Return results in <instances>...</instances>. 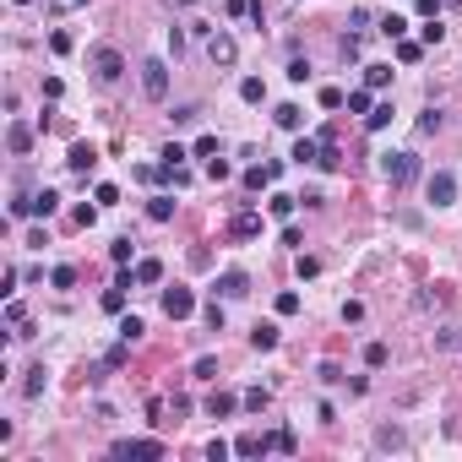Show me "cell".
Masks as SVG:
<instances>
[{
    "label": "cell",
    "mask_w": 462,
    "mask_h": 462,
    "mask_svg": "<svg viewBox=\"0 0 462 462\" xmlns=\"http://www.w3.org/2000/svg\"><path fill=\"white\" fill-rule=\"evenodd\" d=\"M381 174L392 180V190H408L419 180V152H381Z\"/></svg>",
    "instance_id": "obj_1"
},
{
    "label": "cell",
    "mask_w": 462,
    "mask_h": 462,
    "mask_svg": "<svg viewBox=\"0 0 462 462\" xmlns=\"http://www.w3.org/2000/svg\"><path fill=\"white\" fill-rule=\"evenodd\" d=\"M142 93H147L152 104H164L169 98V65L152 55V60H142Z\"/></svg>",
    "instance_id": "obj_2"
},
{
    "label": "cell",
    "mask_w": 462,
    "mask_h": 462,
    "mask_svg": "<svg viewBox=\"0 0 462 462\" xmlns=\"http://www.w3.org/2000/svg\"><path fill=\"white\" fill-rule=\"evenodd\" d=\"M109 457H120V462H158L164 457V441H114Z\"/></svg>",
    "instance_id": "obj_3"
},
{
    "label": "cell",
    "mask_w": 462,
    "mask_h": 462,
    "mask_svg": "<svg viewBox=\"0 0 462 462\" xmlns=\"http://www.w3.org/2000/svg\"><path fill=\"white\" fill-rule=\"evenodd\" d=\"M93 71H98V82H120L126 77V55L120 49H93Z\"/></svg>",
    "instance_id": "obj_4"
},
{
    "label": "cell",
    "mask_w": 462,
    "mask_h": 462,
    "mask_svg": "<svg viewBox=\"0 0 462 462\" xmlns=\"http://www.w3.org/2000/svg\"><path fill=\"white\" fill-rule=\"evenodd\" d=\"M424 190H430V202H435V207H451V202H457V174H451V169H435Z\"/></svg>",
    "instance_id": "obj_5"
},
{
    "label": "cell",
    "mask_w": 462,
    "mask_h": 462,
    "mask_svg": "<svg viewBox=\"0 0 462 462\" xmlns=\"http://www.w3.org/2000/svg\"><path fill=\"white\" fill-rule=\"evenodd\" d=\"M207 60H212V65H234V60H239V44H234V33H223V27L212 33V39H207Z\"/></svg>",
    "instance_id": "obj_6"
},
{
    "label": "cell",
    "mask_w": 462,
    "mask_h": 462,
    "mask_svg": "<svg viewBox=\"0 0 462 462\" xmlns=\"http://www.w3.org/2000/svg\"><path fill=\"white\" fill-rule=\"evenodd\" d=\"M190 310H196V294H190V289H180V283L164 289V315H169V321H185Z\"/></svg>",
    "instance_id": "obj_7"
},
{
    "label": "cell",
    "mask_w": 462,
    "mask_h": 462,
    "mask_svg": "<svg viewBox=\"0 0 462 462\" xmlns=\"http://www.w3.org/2000/svg\"><path fill=\"white\" fill-rule=\"evenodd\" d=\"M212 294H223V299H239V294H251V277L239 272V267H229V272H223L218 283H212Z\"/></svg>",
    "instance_id": "obj_8"
},
{
    "label": "cell",
    "mask_w": 462,
    "mask_h": 462,
    "mask_svg": "<svg viewBox=\"0 0 462 462\" xmlns=\"http://www.w3.org/2000/svg\"><path fill=\"white\" fill-rule=\"evenodd\" d=\"M93 164H98V152L87 147V142H71V152H65V169H71V174H93Z\"/></svg>",
    "instance_id": "obj_9"
},
{
    "label": "cell",
    "mask_w": 462,
    "mask_h": 462,
    "mask_svg": "<svg viewBox=\"0 0 462 462\" xmlns=\"http://www.w3.org/2000/svg\"><path fill=\"white\" fill-rule=\"evenodd\" d=\"M261 234V212H234L229 218V239H256Z\"/></svg>",
    "instance_id": "obj_10"
},
{
    "label": "cell",
    "mask_w": 462,
    "mask_h": 462,
    "mask_svg": "<svg viewBox=\"0 0 462 462\" xmlns=\"http://www.w3.org/2000/svg\"><path fill=\"white\" fill-rule=\"evenodd\" d=\"M299 169H315V158H321V136H299L294 142V152H289Z\"/></svg>",
    "instance_id": "obj_11"
},
{
    "label": "cell",
    "mask_w": 462,
    "mask_h": 462,
    "mask_svg": "<svg viewBox=\"0 0 462 462\" xmlns=\"http://www.w3.org/2000/svg\"><path fill=\"white\" fill-rule=\"evenodd\" d=\"M272 451V435H239L234 441V457H267Z\"/></svg>",
    "instance_id": "obj_12"
},
{
    "label": "cell",
    "mask_w": 462,
    "mask_h": 462,
    "mask_svg": "<svg viewBox=\"0 0 462 462\" xmlns=\"http://www.w3.org/2000/svg\"><path fill=\"white\" fill-rule=\"evenodd\" d=\"M234 408H245V402L234 397V392H212V397H207V414H212V419H229Z\"/></svg>",
    "instance_id": "obj_13"
},
{
    "label": "cell",
    "mask_w": 462,
    "mask_h": 462,
    "mask_svg": "<svg viewBox=\"0 0 462 462\" xmlns=\"http://www.w3.org/2000/svg\"><path fill=\"white\" fill-rule=\"evenodd\" d=\"M136 283H164V261H158V256H142V261H136Z\"/></svg>",
    "instance_id": "obj_14"
},
{
    "label": "cell",
    "mask_w": 462,
    "mask_h": 462,
    "mask_svg": "<svg viewBox=\"0 0 462 462\" xmlns=\"http://www.w3.org/2000/svg\"><path fill=\"white\" fill-rule=\"evenodd\" d=\"M251 348H261V354H272V348H277V326H272V321H256Z\"/></svg>",
    "instance_id": "obj_15"
},
{
    "label": "cell",
    "mask_w": 462,
    "mask_h": 462,
    "mask_svg": "<svg viewBox=\"0 0 462 462\" xmlns=\"http://www.w3.org/2000/svg\"><path fill=\"white\" fill-rule=\"evenodd\" d=\"M6 147H11V152H17V158H22V152L33 147V126H22V120H17V126L6 131Z\"/></svg>",
    "instance_id": "obj_16"
},
{
    "label": "cell",
    "mask_w": 462,
    "mask_h": 462,
    "mask_svg": "<svg viewBox=\"0 0 462 462\" xmlns=\"http://www.w3.org/2000/svg\"><path fill=\"white\" fill-rule=\"evenodd\" d=\"M44 386H49V370H44V364H33V370H27V381H22V397H44Z\"/></svg>",
    "instance_id": "obj_17"
},
{
    "label": "cell",
    "mask_w": 462,
    "mask_h": 462,
    "mask_svg": "<svg viewBox=\"0 0 462 462\" xmlns=\"http://www.w3.org/2000/svg\"><path fill=\"white\" fill-rule=\"evenodd\" d=\"M364 87H370V93L392 87V65H364Z\"/></svg>",
    "instance_id": "obj_18"
},
{
    "label": "cell",
    "mask_w": 462,
    "mask_h": 462,
    "mask_svg": "<svg viewBox=\"0 0 462 462\" xmlns=\"http://www.w3.org/2000/svg\"><path fill=\"white\" fill-rule=\"evenodd\" d=\"M55 212H60V196H55V190H39V196H33V218H55Z\"/></svg>",
    "instance_id": "obj_19"
},
{
    "label": "cell",
    "mask_w": 462,
    "mask_h": 462,
    "mask_svg": "<svg viewBox=\"0 0 462 462\" xmlns=\"http://www.w3.org/2000/svg\"><path fill=\"white\" fill-rule=\"evenodd\" d=\"M392 114H397L392 104H376L370 114H364V131H386V126H392Z\"/></svg>",
    "instance_id": "obj_20"
},
{
    "label": "cell",
    "mask_w": 462,
    "mask_h": 462,
    "mask_svg": "<svg viewBox=\"0 0 462 462\" xmlns=\"http://www.w3.org/2000/svg\"><path fill=\"white\" fill-rule=\"evenodd\" d=\"M147 218H152V223H169V218H174V196H152V202H147Z\"/></svg>",
    "instance_id": "obj_21"
},
{
    "label": "cell",
    "mask_w": 462,
    "mask_h": 462,
    "mask_svg": "<svg viewBox=\"0 0 462 462\" xmlns=\"http://www.w3.org/2000/svg\"><path fill=\"white\" fill-rule=\"evenodd\" d=\"M272 120H277L283 131H299V120H305V114H299V104H277V109H272Z\"/></svg>",
    "instance_id": "obj_22"
},
{
    "label": "cell",
    "mask_w": 462,
    "mask_h": 462,
    "mask_svg": "<svg viewBox=\"0 0 462 462\" xmlns=\"http://www.w3.org/2000/svg\"><path fill=\"white\" fill-rule=\"evenodd\" d=\"M315 169H326V174H332V169H343V147H337V142H321V158H315Z\"/></svg>",
    "instance_id": "obj_23"
},
{
    "label": "cell",
    "mask_w": 462,
    "mask_h": 462,
    "mask_svg": "<svg viewBox=\"0 0 462 462\" xmlns=\"http://www.w3.org/2000/svg\"><path fill=\"white\" fill-rule=\"evenodd\" d=\"M239 98H245V104H261V98H267V82H261V77H245V82H239Z\"/></svg>",
    "instance_id": "obj_24"
},
{
    "label": "cell",
    "mask_w": 462,
    "mask_h": 462,
    "mask_svg": "<svg viewBox=\"0 0 462 462\" xmlns=\"http://www.w3.org/2000/svg\"><path fill=\"white\" fill-rule=\"evenodd\" d=\"M131 256H136L131 239H114V245H109V261H114V267H131Z\"/></svg>",
    "instance_id": "obj_25"
},
{
    "label": "cell",
    "mask_w": 462,
    "mask_h": 462,
    "mask_svg": "<svg viewBox=\"0 0 462 462\" xmlns=\"http://www.w3.org/2000/svg\"><path fill=\"white\" fill-rule=\"evenodd\" d=\"M386 359H392V348H386V343H364V364H370V370H381Z\"/></svg>",
    "instance_id": "obj_26"
},
{
    "label": "cell",
    "mask_w": 462,
    "mask_h": 462,
    "mask_svg": "<svg viewBox=\"0 0 462 462\" xmlns=\"http://www.w3.org/2000/svg\"><path fill=\"white\" fill-rule=\"evenodd\" d=\"M272 451H283V457H294V451H299L294 430H272Z\"/></svg>",
    "instance_id": "obj_27"
},
{
    "label": "cell",
    "mask_w": 462,
    "mask_h": 462,
    "mask_svg": "<svg viewBox=\"0 0 462 462\" xmlns=\"http://www.w3.org/2000/svg\"><path fill=\"white\" fill-rule=\"evenodd\" d=\"M315 98H321V109H343V104H348V93H343V87H321Z\"/></svg>",
    "instance_id": "obj_28"
},
{
    "label": "cell",
    "mask_w": 462,
    "mask_h": 462,
    "mask_svg": "<svg viewBox=\"0 0 462 462\" xmlns=\"http://www.w3.org/2000/svg\"><path fill=\"white\" fill-rule=\"evenodd\" d=\"M348 109H354V114H370V109H376V98H370V87H359V93H348Z\"/></svg>",
    "instance_id": "obj_29"
},
{
    "label": "cell",
    "mask_w": 462,
    "mask_h": 462,
    "mask_svg": "<svg viewBox=\"0 0 462 462\" xmlns=\"http://www.w3.org/2000/svg\"><path fill=\"white\" fill-rule=\"evenodd\" d=\"M294 202H299V196H283V190H277V196H272V218L289 223V218H294Z\"/></svg>",
    "instance_id": "obj_30"
},
{
    "label": "cell",
    "mask_w": 462,
    "mask_h": 462,
    "mask_svg": "<svg viewBox=\"0 0 462 462\" xmlns=\"http://www.w3.org/2000/svg\"><path fill=\"white\" fill-rule=\"evenodd\" d=\"M126 359H131V343H126V337H120V343H114V348H109V354H104V364H109V370H120Z\"/></svg>",
    "instance_id": "obj_31"
},
{
    "label": "cell",
    "mask_w": 462,
    "mask_h": 462,
    "mask_svg": "<svg viewBox=\"0 0 462 462\" xmlns=\"http://www.w3.org/2000/svg\"><path fill=\"white\" fill-rule=\"evenodd\" d=\"M104 310H109V315L126 310V289H120V283H114V289H104Z\"/></svg>",
    "instance_id": "obj_32"
},
{
    "label": "cell",
    "mask_w": 462,
    "mask_h": 462,
    "mask_svg": "<svg viewBox=\"0 0 462 462\" xmlns=\"http://www.w3.org/2000/svg\"><path fill=\"white\" fill-rule=\"evenodd\" d=\"M419 55H424V44H414V39H397V60H402V65H414Z\"/></svg>",
    "instance_id": "obj_33"
},
{
    "label": "cell",
    "mask_w": 462,
    "mask_h": 462,
    "mask_svg": "<svg viewBox=\"0 0 462 462\" xmlns=\"http://www.w3.org/2000/svg\"><path fill=\"white\" fill-rule=\"evenodd\" d=\"M239 402H245L251 414H261V408H267V402H272V397H267V386H251V392H245V397H239Z\"/></svg>",
    "instance_id": "obj_34"
},
{
    "label": "cell",
    "mask_w": 462,
    "mask_h": 462,
    "mask_svg": "<svg viewBox=\"0 0 462 462\" xmlns=\"http://www.w3.org/2000/svg\"><path fill=\"white\" fill-rule=\"evenodd\" d=\"M381 33H386V39H402V33H408V22L392 11V17H381Z\"/></svg>",
    "instance_id": "obj_35"
},
{
    "label": "cell",
    "mask_w": 462,
    "mask_h": 462,
    "mask_svg": "<svg viewBox=\"0 0 462 462\" xmlns=\"http://www.w3.org/2000/svg\"><path fill=\"white\" fill-rule=\"evenodd\" d=\"M49 283H55V289H77V267H55Z\"/></svg>",
    "instance_id": "obj_36"
},
{
    "label": "cell",
    "mask_w": 462,
    "mask_h": 462,
    "mask_svg": "<svg viewBox=\"0 0 462 462\" xmlns=\"http://www.w3.org/2000/svg\"><path fill=\"white\" fill-rule=\"evenodd\" d=\"M142 332H147V326H142L136 315H126V321H120V337H126V343H142Z\"/></svg>",
    "instance_id": "obj_37"
},
{
    "label": "cell",
    "mask_w": 462,
    "mask_h": 462,
    "mask_svg": "<svg viewBox=\"0 0 462 462\" xmlns=\"http://www.w3.org/2000/svg\"><path fill=\"white\" fill-rule=\"evenodd\" d=\"M441 39H446L441 17H430V22H424V33H419V44H441Z\"/></svg>",
    "instance_id": "obj_38"
},
{
    "label": "cell",
    "mask_w": 462,
    "mask_h": 462,
    "mask_svg": "<svg viewBox=\"0 0 462 462\" xmlns=\"http://www.w3.org/2000/svg\"><path fill=\"white\" fill-rule=\"evenodd\" d=\"M196 381H218V359H212V354L196 359Z\"/></svg>",
    "instance_id": "obj_39"
},
{
    "label": "cell",
    "mask_w": 462,
    "mask_h": 462,
    "mask_svg": "<svg viewBox=\"0 0 462 462\" xmlns=\"http://www.w3.org/2000/svg\"><path fill=\"white\" fill-rule=\"evenodd\" d=\"M158 158H164V169H180V164H185V158H190V152L180 147V142H174V147H164V152H158Z\"/></svg>",
    "instance_id": "obj_40"
},
{
    "label": "cell",
    "mask_w": 462,
    "mask_h": 462,
    "mask_svg": "<svg viewBox=\"0 0 462 462\" xmlns=\"http://www.w3.org/2000/svg\"><path fill=\"white\" fill-rule=\"evenodd\" d=\"M419 131H424V136H435V131H441V109H424V114H419Z\"/></svg>",
    "instance_id": "obj_41"
},
{
    "label": "cell",
    "mask_w": 462,
    "mask_h": 462,
    "mask_svg": "<svg viewBox=\"0 0 462 462\" xmlns=\"http://www.w3.org/2000/svg\"><path fill=\"white\" fill-rule=\"evenodd\" d=\"M229 174H234V169L223 164V158H212V164H207V180H212V185H223V180H229Z\"/></svg>",
    "instance_id": "obj_42"
},
{
    "label": "cell",
    "mask_w": 462,
    "mask_h": 462,
    "mask_svg": "<svg viewBox=\"0 0 462 462\" xmlns=\"http://www.w3.org/2000/svg\"><path fill=\"white\" fill-rule=\"evenodd\" d=\"M229 451H234L229 441H207V462H229Z\"/></svg>",
    "instance_id": "obj_43"
},
{
    "label": "cell",
    "mask_w": 462,
    "mask_h": 462,
    "mask_svg": "<svg viewBox=\"0 0 462 462\" xmlns=\"http://www.w3.org/2000/svg\"><path fill=\"white\" fill-rule=\"evenodd\" d=\"M196 114H202V109H196V104H180V109H174V114H169V120H174V126H190Z\"/></svg>",
    "instance_id": "obj_44"
},
{
    "label": "cell",
    "mask_w": 462,
    "mask_h": 462,
    "mask_svg": "<svg viewBox=\"0 0 462 462\" xmlns=\"http://www.w3.org/2000/svg\"><path fill=\"white\" fill-rule=\"evenodd\" d=\"M289 82H310V60H289Z\"/></svg>",
    "instance_id": "obj_45"
},
{
    "label": "cell",
    "mask_w": 462,
    "mask_h": 462,
    "mask_svg": "<svg viewBox=\"0 0 462 462\" xmlns=\"http://www.w3.org/2000/svg\"><path fill=\"white\" fill-rule=\"evenodd\" d=\"M207 326H212V332H223V305H218V294H212V305H207Z\"/></svg>",
    "instance_id": "obj_46"
},
{
    "label": "cell",
    "mask_w": 462,
    "mask_h": 462,
    "mask_svg": "<svg viewBox=\"0 0 462 462\" xmlns=\"http://www.w3.org/2000/svg\"><path fill=\"white\" fill-rule=\"evenodd\" d=\"M190 152H196V158H212V152H218V136H196V147H190Z\"/></svg>",
    "instance_id": "obj_47"
},
{
    "label": "cell",
    "mask_w": 462,
    "mask_h": 462,
    "mask_svg": "<svg viewBox=\"0 0 462 462\" xmlns=\"http://www.w3.org/2000/svg\"><path fill=\"white\" fill-rule=\"evenodd\" d=\"M441 6H446V0H414V11H419V17H441Z\"/></svg>",
    "instance_id": "obj_48"
},
{
    "label": "cell",
    "mask_w": 462,
    "mask_h": 462,
    "mask_svg": "<svg viewBox=\"0 0 462 462\" xmlns=\"http://www.w3.org/2000/svg\"><path fill=\"white\" fill-rule=\"evenodd\" d=\"M93 196H98V207H114V202H120V190H114V185H98Z\"/></svg>",
    "instance_id": "obj_49"
},
{
    "label": "cell",
    "mask_w": 462,
    "mask_h": 462,
    "mask_svg": "<svg viewBox=\"0 0 462 462\" xmlns=\"http://www.w3.org/2000/svg\"><path fill=\"white\" fill-rule=\"evenodd\" d=\"M49 49H55V55H71V33H49Z\"/></svg>",
    "instance_id": "obj_50"
},
{
    "label": "cell",
    "mask_w": 462,
    "mask_h": 462,
    "mask_svg": "<svg viewBox=\"0 0 462 462\" xmlns=\"http://www.w3.org/2000/svg\"><path fill=\"white\" fill-rule=\"evenodd\" d=\"M299 310V294H277V315H294Z\"/></svg>",
    "instance_id": "obj_51"
},
{
    "label": "cell",
    "mask_w": 462,
    "mask_h": 462,
    "mask_svg": "<svg viewBox=\"0 0 462 462\" xmlns=\"http://www.w3.org/2000/svg\"><path fill=\"white\" fill-rule=\"evenodd\" d=\"M11 6H33V0H11Z\"/></svg>",
    "instance_id": "obj_52"
},
{
    "label": "cell",
    "mask_w": 462,
    "mask_h": 462,
    "mask_svg": "<svg viewBox=\"0 0 462 462\" xmlns=\"http://www.w3.org/2000/svg\"><path fill=\"white\" fill-rule=\"evenodd\" d=\"M446 6H462V0H446Z\"/></svg>",
    "instance_id": "obj_53"
},
{
    "label": "cell",
    "mask_w": 462,
    "mask_h": 462,
    "mask_svg": "<svg viewBox=\"0 0 462 462\" xmlns=\"http://www.w3.org/2000/svg\"><path fill=\"white\" fill-rule=\"evenodd\" d=\"M71 6H82V0H71Z\"/></svg>",
    "instance_id": "obj_54"
}]
</instances>
